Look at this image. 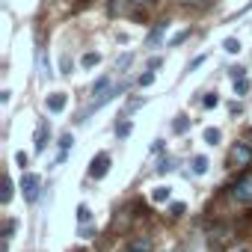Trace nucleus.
Returning a JSON list of instances; mask_svg holds the SVG:
<instances>
[{"mask_svg":"<svg viewBox=\"0 0 252 252\" xmlns=\"http://www.w3.org/2000/svg\"><path fill=\"white\" fill-rule=\"evenodd\" d=\"M231 199H234L237 205H252V172H243V175L234 181Z\"/></svg>","mask_w":252,"mask_h":252,"instance_id":"obj_1","label":"nucleus"},{"mask_svg":"<svg viewBox=\"0 0 252 252\" xmlns=\"http://www.w3.org/2000/svg\"><path fill=\"white\" fill-rule=\"evenodd\" d=\"M39 187H42V178H39L36 172H24L21 190H24V199H27V202H36V199H39Z\"/></svg>","mask_w":252,"mask_h":252,"instance_id":"obj_2","label":"nucleus"},{"mask_svg":"<svg viewBox=\"0 0 252 252\" xmlns=\"http://www.w3.org/2000/svg\"><path fill=\"white\" fill-rule=\"evenodd\" d=\"M107 172H110V155H104V152H101V155H95V158H92V163H89V175H92L95 181H101Z\"/></svg>","mask_w":252,"mask_h":252,"instance_id":"obj_3","label":"nucleus"},{"mask_svg":"<svg viewBox=\"0 0 252 252\" xmlns=\"http://www.w3.org/2000/svg\"><path fill=\"white\" fill-rule=\"evenodd\" d=\"M252 163V149L246 146V143H237L234 149H231V166H249Z\"/></svg>","mask_w":252,"mask_h":252,"instance_id":"obj_4","label":"nucleus"},{"mask_svg":"<svg viewBox=\"0 0 252 252\" xmlns=\"http://www.w3.org/2000/svg\"><path fill=\"white\" fill-rule=\"evenodd\" d=\"M65 104H68V95H65V92H54V95H48V110H51V113H63Z\"/></svg>","mask_w":252,"mask_h":252,"instance_id":"obj_5","label":"nucleus"},{"mask_svg":"<svg viewBox=\"0 0 252 252\" xmlns=\"http://www.w3.org/2000/svg\"><path fill=\"white\" fill-rule=\"evenodd\" d=\"M48 140H51V125H48V122H42L39 128H36V152H45Z\"/></svg>","mask_w":252,"mask_h":252,"instance_id":"obj_6","label":"nucleus"},{"mask_svg":"<svg viewBox=\"0 0 252 252\" xmlns=\"http://www.w3.org/2000/svg\"><path fill=\"white\" fill-rule=\"evenodd\" d=\"M125 252H152V240L149 237H137V240L128 243V249H125Z\"/></svg>","mask_w":252,"mask_h":252,"instance_id":"obj_7","label":"nucleus"},{"mask_svg":"<svg viewBox=\"0 0 252 252\" xmlns=\"http://www.w3.org/2000/svg\"><path fill=\"white\" fill-rule=\"evenodd\" d=\"M163 30H166V21H160V24H155V30L149 33V39H146V45H149V48H155V45L160 42V36H163Z\"/></svg>","mask_w":252,"mask_h":252,"instance_id":"obj_8","label":"nucleus"},{"mask_svg":"<svg viewBox=\"0 0 252 252\" xmlns=\"http://www.w3.org/2000/svg\"><path fill=\"white\" fill-rule=\"evenodd\" d=\"M104 92H110V77H107V74H101V77L92 83V95H104Z\"/></svg>","mask_w":252,"mask_h":252,"instance_id":"obj_9","label":"nucleus"},{"mask_svg":"<svg viewBox=\"0 0 252 252\" xmlns=\"http://www.w3.org/2000/svg\"><path fill=\"white\" fill-rule=\"evenodd\" d=\"M187 128H190V119H187V116H175V122H172V131H175V134H184Z\"/></svg>","mask_w":252,"mask_h":252,"instance_id":"obj_10","label":"nucleus"},{"mask_svg":"<svg viewBox=\"0 0 252 252\" xmlns=\"http://www.w3.org/2000/svg\"><path fill=\"white\" fill-rule=\"evenodd\" d=\"M193 172H196V175H205V172H208V158L196 155V158H193Z\"/></svg>","mask_w":252,"mask_h":252,"instance_id":"obj_11","label":"nucleus"},{"mask_svg":"<svg viewBox=\"0 0 252 252\" xmlns=\"http://www.w3.org/2000/svg\"><path fill=\"white\" fill-rule=\"evenodd\" d=\"M220 140H222V134H220L217 128H208V131H205V143H208V146H217Z\"/></svg>","mask_w":252,"mask_h":252,"instance_id":"obj_12","label":"nucleus"},{"mask_svg":"<svg viewBox=\"0 0 252 252\" xmlns=\"http://www.w3.org/2000/svg\"><path fill=\"white\" fill-rule=\"evenodd\" d=\"M222 48H225V54H237V51H240V42H237L234 36H228V39L222 42Z\"/></svg>","mask_w":252,"mask_h":252,"instance_id":"obj_13","label":"nucleus"},{"mask_svg":"<svg viewBox=\"0 0 252 252\" xmlns=\"http://www.w3.org/2000/svg\"><path fill=\"white\" fill-rule=\"evenodd\" d=\"M80 63H83V68H92V65H98V63H101V54H83V60H80Z\"/></svg>","mask_w":252,"mask_h":252,"instance_id":"obj_14","label":"nucleus"},{"mask_svg":"<svg viewBox=\"0 0 252 252\" xmlns=\"http://www.w3.org/2000/svg\"><path fill=\"white\" fill-rule=\"evenodd\" d=\"M169 196H172V190H169V187H158V190L152 193V199H155V202H166Z\"/></svg>","mask_w":252,"mask_h":252,"instance_id":"obj_15","label":"nucleus"},{"mask_svg":"<svg viewBox=\"0 0 252 252\" xmlns=\"http://www.w3.org/2000/svg\"><path fill=\"white\" fill-rule=\"evenodd\" d=\"M131 60H134V54H122V57L116 60V68H119V71H125V68L131 65Z\"/></svg>","mask_w":252,"mask_h":252,"instance_id":"obj_16","label":"nucleus"},{"mask_svg":"<svg viewBox=\"0 0 252 252\" xmlns=\"http://www.w3.org/2000/svg\"><path fill=\"white\" fill-rule=\"evenodd\" d=\"M131 131H134V125H131V122H122V125H116V134H119V137H128Z\"/></svg>","mask_w":252,"mask_h":252,"instance_id":"obj_17","label":"nucleus"},{"mask_svg":"<svg viewBox=\"0 0 252 252\" xmlns=\"http://www.w3.org/2000/svg\"><path fill=\"white\" fill-rule=\"evenodd\" d=\"M137 83H140V86H152V83H155V71L149 68L146 74H140V80H137Z\"/></svg>","mask_w":252,"mask_h":252,"instance_id":"obj_18","label":"nucleus"},{"mask_svg":"<svg viewBox=\"0 0 252 252\" xmlns=\"http://www.w3.org/2000/svg\"><path fill=\"white\" fill-rule=\"evenodd\" d=\"M234 89H237V95H246V92H249V80H246V77L234 80Z\"/></svg>","mask_w":252,"mask_h":252,"instance_id":"obj_19","label":"nucleus"},{"mask_svg":"<svg viewBox=\"0 0 252 252\" xmlns=\"http://www.w3.org/2000/svg\"><path fill=\"white\" fill-rule=\"evenodd\" d=\"M202 104H205V107H217V104H220V95H217V92H208V95L202 98Z\"/></svg>","mask_w":252,"mask_h":252,"instance_id":"obj_20","label":"nucleus"},{"mask_svg":"<svg viewBox=\"0 0 252 252\" xmlns=\"http://www.w3.org/2000/svg\"><path fill=\"white\" fill-rule=\"evenodd\" d=\"M89 217H92L89 208H86V205H77V220H80V222H89Z\"/></svg>","mask_w":252,"mask_h":252,"instance_id":"obj_21","label":"nucleus"},{"mask_svg":"<svg viewBox=\"0 0 252 252\" xmlns=\"http://www.w3.org/2000/svg\"><path fill=\"white\" fill-rule=\"evenodd\" d=\"M228 74H231V80H240V77H246V68L234 65V68H228Z\"/></svg>","mask_w":252,"mask_h":252,"instance_id":"obj_22","label":"nucleus"},{"mask_svg":"<svg viewBox=\"0 0 252 252\" xmlns=\"http://www.w3.org/2000/svg\"><path fill=\"white\" fill-rule=\"evenodd\" d=\"M71 143H74V140H71V134H63V137H60V149H63V152H68V149H71Z\"/></svg>","mask_w":252,"mask_h":252,"instance_id":"obj_23","label":"nucleus"},{"mask_svg":"<svg viewBox=\"0 0 252 252\" xmlns=\"http://www.w3.org/2000/svg\"><path fill=\"white\" fill-rule=\"evenodd\" d=\"M158 169H160V172H169V169H175V160H172V158H163Z\"/></svg>","mask_w":252,"mask_h":252,"instance_id":"obj_24","label":"nucleus"},{"mask_svg":"<svg viewBox=\"0 0 252 252\" xmlns=\"http://www.w3.org/2000/svg\"><path fill=\"white\" fill-rule=\"evenodd\" d=\"M187 36H190V30H181V33H175V36H172V42H169V45H181Z\"/></svg>","mask_w":252,"mask_h":252,"instance_id":"obj_25","label":"nucleus"},{"mask_svg":"<svg viewBox=\"0 0 252 252\" xmlns=\"http://www.w3.org/2000/svg\"><path fill=\"white\" fill-rule=\"evenodd\" d=\"M15 228H18V222H15V220H6V240H12Z\"/></svg>","mask_w":252,"mask_h":252,"instance_id":"obj_26","label":"nucleus"},{"mask_svg":"<svg viewBox=\"0 0 252 252\" xmlns=\"http://www.w3.org/2000/svg\"><path fill=\"white\" fill-rule=\"evenodd\" d=\"M9 199H12V181L6 178V187H3V205H6Z\"/></svg>","mask_w":252,"mask_h":252,"instance_id":"obj_27","label":"nucleus"},{"mask_svg":"<svg viewBox=\"0 0 252 252\" xmlns=\"http://www.w3.org/2000/svg\"><path fill=\"white\" fill-rule=\"evenodd\" d=\"M15 160H18V166H21V169H24V166H27V163H30V158H27V155H24V152H18V155H15Z\"/></svg>","mask_w":252,"mask_h":252,"instance_id":"obj_28","label":"nucleus"},{"mask_svg":"<svg viewBox=\"0 0 252 252\" xmlns=\"http://www.w3.org/2000/svg\"><path fill=\"white\" fill-rule=\"evenodd\" d=\"M160 65H163V60H160V57H152V60H149V68H152V71H155V68H160Z\"/></svg>","mask_w":252,"mask_h":252,"instance_id":"obj_29","label":"nucleus"},{"mask_svg":"<svg viewBox=\"0 0 252 252\" xmlns=\"http://www.w3.org/2000/svg\"><path fill=\"white\" fill-rule=\"evenodd\" d=\"M63 74H71V60L68 57H63Z\"/></svg>","mask_w":252,"mask_h":252,"instance_id":"obj_30","label":"nucleus"},{"mask_svg":"<svg viewBox=\"0 0 252 252\" xmlns=\"http://www.w3.org/2000/svg\"><path fill=\"white\" fill-rule=\"evenodd\" d=\"M181 214H184V205H181V202H175V205H172V217H181Z\"/></svg>","mask_w":252,"mask_h":252,"instance_id":"obj_31","label":"nucleus"},{"mask_svg":"<svg viewBox=\"0 0 252 252\" xmlns=\"http://www.w3.org/2000/svg\"><path fill=\"white\" fill-rule=\"evenodd\" d=\"M131 3H137V6H155L158 0H131Z\"/></svg>","mask_w":252,"mask_h":252,"instance_id":"obj_32","label":"nucleus"},{"mask_svg":"<svg viewBox=\"0 0 252 252\" xmlns=\"http://www.w3.org/2000/svg\"><path fill=\"white\" fill-rule=\"evenodd\" d=\"M202 63H205V57H196V60H193V63H190V71H193V68H199V65H202Z\"/></svg>","mask_w":252,"mask_h":252,"instance_id":"obj_33","label":"nucleus"},{"mask_svg":"<svg viewBox=\"0 0 252 252\" xmlns=\"http://www.w3.org/2000/svg\"><path fill=\"white\" fill-rule=\"evenodd\" d=\"M140 104H143V98H134V101H131V104H128V113H131V110H137V107H140Z\"/></svg>","mask_w":252,"mask_h":252,"instance_id":"obj_34","label":"nucleus"},{"mask_svg":"<svg viewBox=\"0 0 252 252\" xmlns=\"http://www.w3.org/2000/svg\"><path fill=\"white\" fill-rule=\"evenodd\" d=\"M184 3H205V0H184Z\"/></svg>","mask_w":252,"mask_h":252,"instance_id":"obj_35","label":"nucleus"},{"mask_svg":"<svg viewBox=\"0 0 252 252\" xmlns=\"http://www.w3.org/2000/svg\"><path fill=\"white\" fill-rule=\"evenodd\" d=\"M74 252H86V249H74Z\"/></svg>","mask_w":252,"mask_h":252,"instance_id":"obj_36","label":"nucleus"},{"mask_svg":"<svg viewBox=\"0 0 252 252\" xmlns=\"http://www.w3.org/2000/svg\"><path fill=\"white\" fill-rule=\"evenodd\" d=\"M240 252H246V249H240Z\"/></svg>","mask_w":252,"mask_h":252,"instance_id":"obj_37","label":"nucleus"}]
</instances>
